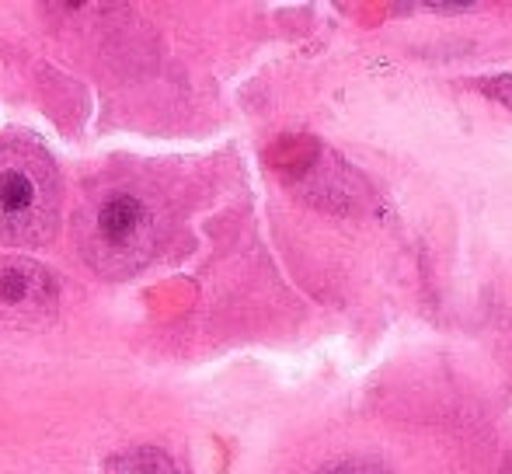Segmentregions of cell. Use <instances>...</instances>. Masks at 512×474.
<instances>
[{
  "instance_id": "6",
  "label": "cell",
  "mask_w": 512,
  "mask_h": 474,
  "mask_svg": "<svg viewBox=\"0 0 512 474\" xmlns=\"http://www.w3.org/2000/svg\"><path fill=\"white\" fill-rule=\"evenodd\" d=\"M485 91H488V95H495V98H502V102L512 109V74L499 77V81H492V84H485Z\"/></svg>"
},
{
  "instance_id": "2",
  "label": "cell",
  "mask_w": 512,
  "mask_h": 474,
  "mask_svg": "<svg viewBox=\"0 0 512 474\" xmlns=\"http://www.w3.org/2000/svg\"><path fill=\"white\" fill-rule=\"evenodd\" d=\"M60 196V171L39 143H0V234L28 244L46 241L56 227Z\"/></svg>"
},
{
  "instance_id": "4",
  "label": "cell",
  "mask_w": 512,
  "mask_h": 474,
  "mask_svg": "<svg viewBox=\"0 0 512 474\" xmlns=\"http://www.w3.org/2000/svg\"><path fill=\"white\" fill-rule=\"evenodd\" d=\"M105 474H185V471L178 468L164 450L136 447V450H126V454L108 457Z\"/></svg>"
},
{
  "instance_id": "3",
  "label": "cell",
  "mask_w": 512,
  "mask_h": 474,
  "mask_svg": "<svg viewBox=\"0 0 512 474\" xmlns=\"http://www.w3.org/2000/svg\"><path fill=\"white\" fill-rule=\"evenodd\" d=\"M60 286L46 265L21 255L0 258V325H35L53 314Z\"/></svg>"
},
{
  "instance_id": "1",
  "label": "cell",
  "mask_w": 512,
  "mask_h": 474,
  "mask_svg": "<svg viewBox=\"0 0 512 474\" xmlns=\"http://www.w3.org/2000/svg\"><path fill=\"white\" fill-rule=\"evenodd\" d=\"M77 248L102 276H133L157 248V206L133 185H102L77 213Z\"/></svg>"
},
{
  "instance_id": "5",
  "label": "cell",
  "mask_w": 512,
  "mask_h": 474,
  "mask_svg": "<svg viewBox=\"0 0 512 474\" xmlns=\"http://www.w3.org/2000/svg\"><path fill=\"white\" fill-rule=\"evenodd\" d=\"M317 474H391L380 461H359V457H349V461H335L324 464Z\"/></svg>"
}]
</instances>
